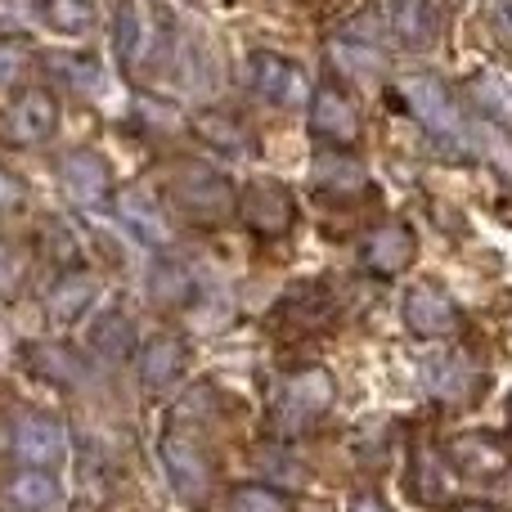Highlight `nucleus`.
I'll list each match as a JSON object with an SVG mask.
<instances>
[{"label": "nucleus", "instance_id": "1", "mask_svg": "<svg viewBox=\"0 0 512 512\" xmlns=\"http://www.w3.org/2000/svg\"><path fill=\"white\" fill-rule=\"evenodd\" d=\"M167 194H171V203L198 225H221L239 212V189L216 167H203V162H185V167L171 171Z\"/></svg>", "mask_w": 512, "mask_h": 512}, {"label": "nucleus", "instance_id": "2", "mask_svg": "<svg viewBox=\"0 0 512 512\" xmlns=\"http://www.w3.org/2000/svg\"><path fill=\"white\" fill-rule=\"evenodd\" d=\"M400 95H405L409 113L418 117V126H423L432 140L459 149L463 135H468V122L459 117V108H454L450 90H445L441 81H436V77H409L405 86H400Z\"/></svg>", "mask_w": 512, "mask_h": 512}, {"label": "nucleus", "instance_id": "3", "mask_svg": "<svg viewBox=\"0 0 512 512\" xmlns=\"http://www.w3.org/2000/svg\"><path fill=\"white\" fill-rule=\"evenodd\" d=\"M239 216L252 234L279 239V234H288L292 221H297V203H292V194L279 180H252L239 194Z\"/></svg>", "mask_w": 512, "mask_h": 512}, {"label": "nucleus", "instance_id": "4", "mask_svg": "<svg viewBox=\"0 0 512 512\" xmlns=\"http://www.w3.org/2000/svg\"><path fill=\"white\" fill-rule=\"evenodd\" d=\"M405 324L414 337H427V342H436V337H454L463 324L459 306H454V297L441 288V283H414V288L405 292Z\"/></svg>", "mask_w": 512, "mask_h": 512}, {"label": "nucleus", "instance_id": "5", "mask_svg": "<svg viewBox=\"0 0 512 512\" xmlns=\"http://www.w3.org/2000/svg\"><path fill=\"white\" fill-rule=\"evenodd\" d=\"M248 77H252L256 99H265V104H274V108H301L310 99L306 72L292 59H283V54H265V50L252 54Z\"/></svg>", "mask_w": 512, "mask_h": 512}, {"label": "nucleus", "instance_id": "6", "mask_svg": "<svg viewBox=\"0 0 512 512\" xmlns=\"http://www.w3.org/2000/svg\"><path fill=\"white\" fill-rule=\"evenodd\" d=\"M445 459H450L454 472H463V477L490 481V477H504L512 454L495 432H459L450 445H445Z\"/></svg>", "mask_w": 512, "mask_h": 512}, {"label": "nucleus", "instance_id": "7", "mask_svg": "<svg viewBox=\"0 0 512 512\" xmlns=\"http://www.w3.org/2000/svg\"><path fill=\"white\" fill-rule=\"evenodd\" d=\"M418 256V239L414 230H409L405 221H391V225H378V230L364 239L360 248V265L369 274H378V279H391V274L409 270Z\"/></svg>", "mask_w": 512, "mask_h": 512}, {"label": "nucleus", "instance_id": "8", "mask_svg": "<svg viewBox=\"0 0 512 512\" xmlns=\"http://www.w3.org/2000/svg\"><path fill=\"white\" fill-rule=\"evenodd\" d=\"M14 454L27 468H50V463H59L68 454V432L50 414H27L14 427Z\"/></svg>", "mask_w": 512, "mask_h": 512}, {"label": "nucleus", "instance_id": "9", "mask_svg": "<svg viewBox=\"0 0 512 512\" xmlns=\"http://www.w3.org/2000/svg\"><path fill=\"white\" fill-rule=\"evenodd\" d=\"M310 131L328 144H355L360 140V108L342 95L337 86H319L310 95Z\"/></svg>", "mask_w": 512, "mask_h": 512}, {"label": "nucleus", "instance_id": "10", "mask_svg": "<svg viewBox=\"0 0 512 512\" xmlns=\"http://www.w3.org/2000/svg\"><path fill=\"white\" fill-rule=\"evenodd\" d=\"M158 463H162V472H167V486L176 490L180 499L194 504V499L207 495V463L194 441H185V436H162Z\"/></svg>", "mask_w": 512, "mask_h": 512}, {"label": "nucleus", "instance_id": "11", "mask_svg": "<svg viewBox=\"0 0 512 512\" xmlns=\"http://www.w3.org/2000/svg\"><path fill=\"white\" fill-rule=\"evenodd\" d=\"M63 189H68L72 203L81 207H99L113 198V171H108L104 153L95 149H77L63 162Z\"/></svg>", "mask_w": 512, "mask_h": 512}, {"label": "nucleus", "instance_id": "12", "mask_svg": "<svg viewBox=\"0 0 512 512\" xmlns=\"http://www.w3.org/2000/svg\"><path fill=\"white\" fill-rule=\"evenodd\" d=\"M333 396H337L333 373L319 369V364H306V369L283 378V409H288V418H297V423L319 418L328 405H333Z\"/></svg>", "mask_w": 512, "mask_h": 512}, {"label": "nucleus", "instance_id": "13", "mask_svg": "<svg viewBox=\"0 0 512 512\" xmlns=\"http://www.w3.org/2000/svg\"><path fill=\"white\" fill-rule=\"evenodd\" d=\"M9 140L14 144H41L54 135V126H59V104H54L50 90H23V95L9 104Z\"/></svg>", "mask_w": 512, "mask_h": 512}, {"label": "nucleus", "instance_id": "14", "mask_svg": "<svg viewBox=\"0 0 512 512\" xmlns=\"http://www.w3.org/2000/svg\"><path fill=\"white\" fill-rule=\"evenodd\" d=\"M382 27H387L391 41L405 45V50H427V45L436 41L441 18H436L432 0H391V5L382 9Z\"/></svg>", "mask_w": 512, "mask_h": 512}, {"label": "nucleus", "instance_id": "15", "mask_svg": "<svg viewBox=\"0 0 512 512\" xmlns=\"http://www.w3.org/2000/svg\"><path fill=\"white\" fill-rule=\"evenodd\" d=\"M189 369V346L176 333H158L140 346V378L144 387H171Z\"/></svg>", "mask_w": 512, "mask_h": 512}, {"label": "nucleus", "instance_id": "16", "mask_svg": "<svg viewBox=\"0 0 512 512\" xmlns=\"http://www.w3.org/2000/svg\"><path fill=\"white\" fill-rule=\"evenodd\" d=\"M95 297H99L95 274L72 270V274H63V279L50 288V297H45V310H50L54 324H77V319L86 315L90 306H95Z\"/></svg>", "mask_w": 512, "mask_h": 512}, {"label": "nucleus", "instance_id": "17", "mask_svg": "<svg viewBox=\"0 0 512 512\" xmlns=\"http://www.w3.org/2000/svg\"><path fill=\"white\" fill-rule=\"evenodd\" d=\"M418 373H423V387L436 400H463L472 391V382H477V373H472V364L463 355H427L418 364Z\"/></svg>", "mask_w": 512, "mask_h": 512}, {"label": "nucleus", "instance_id": "18", "mask_svg": "<svg viewBox=\"0 0 512 512\" xmlns=\"http://www.w3.org/2000/svg\"><path fill=\"white\" fill-rule=\"evenodd\" d=\"M117 216H122V225L131 230V239H135V243H144V248L162 252V248L171 243L167 216H162L144 194H126V198H117Z\"/></svg>", "mask_w": 512, "mask_h": 512}, {"label": "nucleus", "instance_id": "19", "mask_svg": "<svg viewBox=\"0 0 512 512\" xmlns=\"http://www.w3.org/2000/svg\"><path fill=\"white\" fill-rule=\"evenodd\" d=\"M135 346V324L122 315V310H104V315H95V324H90V351L99 355V360H126Z\"/></svg>", "mask_w": 512, "mask_h": 512}, {"label": "nucleus", "instance_id": "20", "mask_svg": "<svg viewBox=\"0 0 512 512\" xmlns=\"http://www.w3.org/2000/svg\"><path fill=\"white\" fill-rule=\"evenodd\" d=\"M5 499H9V508H18V512H45V508L59 504V481H54L45 468H23L14 481H9Z\"/></svg>", "mask_w": 512, "mask_h": 512}, {"label": "nucleus", "instance_id": "21", "mask_svg": "<svg viewBox=\"0 0 512 512\" xmlns=\"http://www.w3.org/2000/svg\"><path fill=\"white\" fill-rule=\"evenodd\" d=\"M149 297L158 301V306H185V301L194 297V274H189V265L158 261L149 270Z\"/></svg>", "mask_w": 512, "mask_h": 512}, {"label": "nucleus", "instance_id": "22", "mask_svg": "<svg viewBox=\"0 0 512 512\" xmlns=\"http://www.w3.org/2000/svg\"><path fill=\"white\" fill-rule=\"evenodd\" d=\"M32 364H36V373H41L45 382H63V387H77V382L86 378V369H81L77 355H72L68 346H54V342L36 346V351H32Z\"/></svg>", "mask_w": 512, "mask_h": 512}, {"label": "nucleus", "instance_id": "23", "mask_svg": "<svg viewBox=\"0 0 512 512\" xmlns=\"http://www.w3.org/2000/svg\"><path fill=\"white\" fill-rule=\"evenodd\" d=\"M41 18L63 36H81L95 23V9L90 0H41Z\"/></svg>", "mask_w": 512, "mask_h": 512}, {"label": "nucleus", "instance_id": "24", "mask_svg": "<svg viewBox=\"0 0 512 512\" xmlns=\"http://www.w3.org/2000/svg\"><path fill=\"white\" fill-rule=\"evenodd\" d=\"M50 68L59 72L72 90H81V95H95V90L104 86V68H99V59H90V54H63V59H50Z\"/></svg>", "mask_w": 512, "mask_h": 512}, {"label": "nucleus", "instance_id": "25", "mask_svg": "<svg viewBox=\"0 0 512 512\" xmlns=\"http://www.w3.org/2000/svg\"><path fill=\"white\" fill-rule=\"evenodd\" d=\"M319 185L333 189V194H360L369 180H364L360 162H346V158H319Z\"/></svg>", "mask_w": 512, "mask_h": 512}, {"label": "nucleus", "instance_id": "26", "mask_svg": "<svg viewBox=\"0 0 512 512\" xmlns=\"http://www.w3.org/2000/svg\"><path fill=\"white\" fill-rule=\"evenodd\" d=\"M333 63L346 68L351 77H378L382 72V54L373 45H360V41H337L333 45Z\"/></svg>", "mask_w": 512, "mask_h": 512}, {"label": "nucleus", "instance_id": "27", "mask_svg": "<svg viewBox=\"0 0 512 512\" xmlns=\"http://www.w3.org/2000/svg\"><path fill=\"white\" fill-rule=\"evenodd\" d=\"M230 512H292V499L270 486H239L230 495Z\"/></svg>", "mask_w": 512, "mask_h": 512}, {"label": "nucleus", "instance_id": "28", "mask_svg": "<svg viewBox=\"0 0 512 512\" xmlns=\"http://www.w3.org/2000/svg\"><path fill=\"white\" fill-rule=\"evenodd\" d=\"M198 135H203L207 144H216V149H243V122L230 113H203L198 117Z\"/></svg>", "mask_w": 512, "mask_h": 512}, {"label": "nucleus", "instance_id": "29", "mask_svg": "<svg viewBox=\"0 0 512 512\" xmlns=\"http://www.w3.org/2000/svg\"><path fill=\"white\" fill-rule=\"evenodd\" d=\"M113 45H117V54H122V63L140 59V9H135L131 0H126L113 18Z\"/></svg>", "mask_w": 512, "mask_h": 512}, {"label": "nucleus", "instance_id": "30", "mask_svg": "<svg viewBox=\"0 0 512 512\" xmlns=\"http://www.w3.org/2000/svg\"><path fill=\"white\" fill-rule=\"evenodd\" d=\"M23 63H27V45L14 41V36H0V86H9L23 72Z\"/></svg>", "mask_w": 512, "mask_h": 512}, {"label": "nucleus", "instance_id": "31", "mask_svg": "<svg viewBox=\"0 0 512 512\" xmlns=\"http://www.w3.org/2000/svg\"><path fill=\"white\" fill-rule=\"evenodd\" d=\"M477 95L486 99V104L495 108V113L512 117V86H508L504 77H481V81H477Z\"/></svg>", "mask_w": 512, "mask_h": 512}, {"label": "nucleus", "instance_id": "32", "mask_svg": "<svg viewBox=\"0 0 512 512\" xmlns=\"http://www.w3.org/2000/svg\"><path fill=\"white\" fill-rule=\"evenodd\" d=\"M486 18L504 41H512V0H486Z\"/></svg>", "mask_w": 512, "mask_h": 512}, {"label": "nucleus", "instance_id": "33", "mask_svg": "<svg viewBox=\"0 0 512 512\" xmlns=\"http://www.w3.org/2000/svg\"><path fill=\"white\" fill-rule=\"evenodd\" d=\"M14 274H18V256H14V252H9V248H5V243H0V288H5V283H9V279H14Z\"/></svg>", "mask_w": 512, "mask_h": 512}, {"label": "nucleus", "instance_id": "34", "mask_svg": "<svg viewBox=\"0 0 512 512\" xmlns=\"http://www.w3.org/2000/svg\"><path fill=\"white\" fill-rule=\"evenodd\" d=\"M14 203H18V185L5 176V171H0V212H5V207H14Z\"/></svg>", "mask_w": 512, "mask_h": 512}, {"label": "nucleus", "instance_id": "35", "mask_svg": "<svg viewBox=\"0 0 512 512\" xmlns=\"http://www.w3.org/2000/svg\"><path fill=\"white\" fill-rule=\"evenodd\" d=\"M351 512H391V508L382 504V499H373V495H360V499L351 504Z\"/></svg>", "mask_w": 512, "mask_h": 512}, {"label": "nucleus", "instance_id": "36", "mask_svg": "<svg viewBox=\"0 0 512 512\" xmlns=\"http://www.w3.org/2000/svg\"><path fill=\"white\" fill-rule=\"evenodd\" d=\"M459 512H495V508H490V504H463Z\"/></svg>", "mask_w": 512, "mask_h": 512}]
</instances>
